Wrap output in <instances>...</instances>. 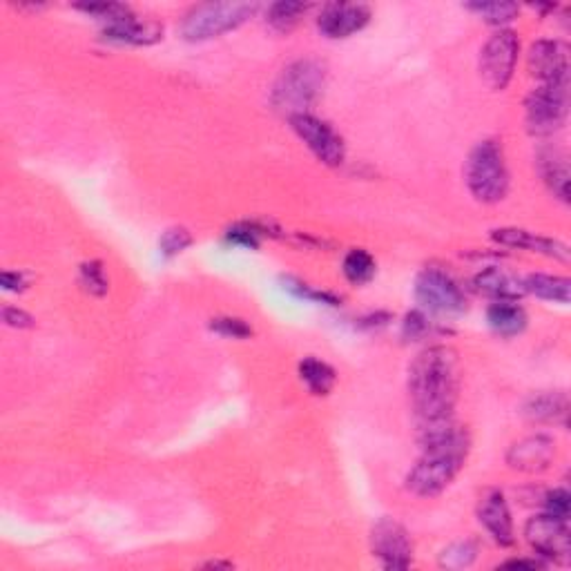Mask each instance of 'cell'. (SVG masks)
<instances>
[{"mask_svg": "<svg viewBox=\"0 0 571 571\" xmlns=\"http://www.w3.org/2000/svg\"><path fill=\"white\" fill-rule=\"evenodd\" d=\"M415 302L420 304L422 313L433 315H460L467 311V297L456 282V277L447 270L429 266L415 279Z\"/></svg>", "mask_w": 571, "mask_h": 571, "instance_id": "obj_6", "label": "cell"}, {"mask_svg": "<svg viewBox=\"0 0 571 571\" xmlns=\"http://www.w3.org/2000/svg\"><path fill=\"white\" fill-rule=\"evenodd\" d=\"M190 244H192V235L186 228H168L161 235L159 248H161V255L170 259V257L181 255Z\"/></svg>", "mask_w": 571, "mask_h": 571, "instance_id": "obj_31", "label": "cell"}, {"mask_svg": "<svg viewBox=\"0 0 571 571\" xmlns=\"http://www.w3.org/2000/svg\"><path fill=\"white\" fill-rule=\"evenodd\" d=\"M529 72L545 85H569V47L563 41L543 38L529 47Z\"/></svg>", "mask_w": 571, "mask_h": 571, "instance_id": "obj_12", "label": "cell"}, {"mask_svg": "<svg viewBox=\"0 0 571 571\" xmlns=\"http://www.w3.org/2000/svg\"><path fill=\"white\" fill-rule=\"evenodd\" d=\"M491 239L500 246L529 250V253H538V255H545L551 259L565 261V264L571 257V250L567 244H563V241L536 235V232L525 230V228H496V230H491Z\"/></svg>", "mask_w": 571, "mask_h": 571, "instance_id": "obj_15", "label": "cell"}, {"mask_svg": "<svg viewBox=\"0 0 571 571\" xmlns=\"http://www.w3.org/2000/svg\"><path fill=\"white\" fill-rule=\"evenodd\" d=\"M525 418L531 422L540 424H567V413H569V400L563 391L554 393H540L529 398L525 402Z\"/></svg>", "mask_w": 571, "mask_h": 571, "instance_id": "obj_20", "label": "cell"}, {"mask_svg": "<svg viewBox=\"0 0 571 571\" xmlns=\"http://www.w3.org/2000/svg\"><path fill=\"white\" fill-rule=\"evenodd\" d=\"M0 284H3L5 290H23L27 286L25 277L21 273H12V270H5V273L0 275Z\"/></svg>", "mask_w": 571, "mask_h": 571, "instance_id": "obj_37", "label": "cell"}, {"mask_svg": "<svg viewBox=\"0 0 571 571\" xmlns=\"http://www.w3.org/2000/svg\"><path fill=\"white\" fill-rule=\"evenodd\" d=\"M103 36L119 45H154L163 38V25L154 21H141V18L132 16L128 21L105 27Z\"/></svg>", "mask_w": 571, "mask_h": 571, "instance_id": "obj_19", "label": "cell"}, {"mask_svg": "<svg viewBox=\"0 0 571 571\" xmlns=\"http://www.w3.org/2000/svg\"><path fill=\"white\" fill-rule=\"evenodd\" d=\"M520 41L514 29H498L480 52V76L489 90L502 92L514 79Z\"/></svg>", "mask_w": 571, "mask_h": 571, "instance_id": "obj_8", "label": "cell"}, {"mask_svg": "<svg viewBox=\"0 0 571 571\" xmlns=\"http://www.w3.org/2000/svg\"><path fill=\"white\" fill-rule=\"evenodd\" d=\"M569 493L565 489H554L545 496V509L547 514L558 516V518H569Z\"/></svg>", "mask_w": 571, "mask_h": 571, "instance_id": "obj_35", "label": "cell"}, {"mask_svg": "<svg viewBox=\"0 0 571 571\" xmlns=\"http://www.w3.org/2000/svg\"><path fill=\"white\" fill-rule=\"evenodd\" d=\"M460 393V360L451 346H431L409 369V398L420 447L456 427L453 409Z\"/></svg>", "mask_w": 571, "mask_h": 571, "instance_id": "obj_1", "label": "cell"}, {"mask_svg": "<svg viewBox=\"0 0 571 571\" xmlns=\"http://www.w3.org/2000/svg\"><path fill=\"white\" fill-rule=\"evenodd\" d=\"M469 451V433L458 424L440 438L422 444V456L406 476V489L418 498L440 496L464 469Z\"/></svg>", "mask_w": 571, "mask_h": 571, "instance_id": "obj_2", "label": "cell"}, {"mask_svg": "<svg viewBox=\"0 0 571 571\" xmlns=\"http://www.w3.org/2000/svg\"><path fill=\"white\" fill-rule=\"evenodd\" d=\"M259 12L257 3H206L192 7L181 21L179 34L188 43H203L235 32Z\"/></svg>", "mask_w": 571, "mask_h": 571, "instance_id": "obj_5", "label": "cell"}, {"mask_svg": "<svg viewBox=\"0 0 571 571\" xmlns=\"http://www.w3.org/2000/svg\"><path fill=\"white\" fill-rule=\"evenodd\" d=\"M371 551L386 569H409L413 563V540L393 518H382L371 529Z\"/></svg>", "mask_w": 571, "mask_h": 571, "instance_id": "obj_11", "label": "cell"}, {"mask_svg": "<svg viewBox=\"0 0 571 571\" xmlns=\"http://www.w3.org/2000/svg\"><path fill=\"white\" fill-rule=\"evenodd\" d=\"M538 172L545 186L563 203H569V159L560 148H543L538 152Z\"/></svg>", "mask_w": 571, "mask_h": 571, "instance_id": "obj_18", "label": "cell"}, {"mask_svg": "<svg viewBox=\"0 0 571 571\" xmlns=\"http://www.w3.org/2000/svg\"><path fill=\"white\" fill-rule=\"evenodd\" d=\"M554 456H556V444L549 435H529V438H522L509 449L507 462L509 467L516 471L536 473V471H545L551 460H554Z\"/></svg>", "mask_w": 571, "mask_h": 571, "instance_id": "obj_16", "label": "cell"}, {"mask_svg": "<svg viewBox=\"0 0 571 571\" xmlns=\"http://www.w3.org/2000/svg\"><path fill=\"white\" fill-rule=\"evenodd\" d=\"M290 128L306 143L315 157L328 168H340L346 159L344 139L333 130V125L317 119L311 112L290 116Z\"/></svg>", "mask_w": 571, "mask_h": 571, "instance_id": "obj_9", "label": "cell"}, {"mask_svg": "<svg viewBox=\"0 0 571 571\" xmlns=\"http://www.w3.org/2000/svg\"><path fill=\"white\" fill-rule=\"evenodd\" d=\"M429 331H431V322L422 311H413L406 315L402 326V335L406 340H420V337H424Z\"/></svg>", "mask_w": 571, "mask_h": 571, "instance_id": "obj_34", "label": "cell"}, {"mask_svg": "<svg viewBox=\"0 0 571 571\" xmlns=\"http://www.w3.org/2000/svg\"><path fill=\"white\" fill-rule=\"evenodd\" d=\"M371 7L364 3H328L322 7V14L317 18V27L326 38L342 41V38L353 36L369 25Z\"/></svg>", "mask_w": 571, "mask_h": 571, "instance_id": "obj_13", "label": "cell"}, {"mask_svg": "<svg viewBox=\"0 0 571 571\" xmlns=\"http://www.w3.org/2000/svg\"><path fill=\"white\" fill-rule=\"evenodd\" d=\"M342 270H344V277L353 286H364L375 277L377 268H375V259L371 257V253H366V250L362 248H353L351 253L344 257Z\"/></svg>", "mask_w": 571, "mask_h": 571, "instance_id": "obj_25", "label": "cell"}, {"mask_svg": "<svg viewBox=\"0 0 571 571\" xmlns=\"http://www.w3.org/2000/svg\"><path fill=\"white\" fill-rule=\"evenodd\" d=\"M326 70L315 58H302V61L290 63L279 74L273 85V108L286 114L288 119L295 114H308V110L317 103L324 92Z\"/></svg>", "mask_w": 571, "mask_h": 571, "instance_id": "obj_3", "label": "cell"}, {"mask_svg": "<svg viewBox=\"0 0 571 571\" xmlns=\"http://www.w3.org/2000/svg\"><path fill=\"white\" fill-rule=\"evenodd\" d=\"M478 520L500 547H511L516 543L514 520H511V511L502 491L489 489L482 493L478 502Z\"/></svg>", "mask_w": 571, "mask_h": 571, "instance_id": "obj_14", "label": "cell"}, {"mask_svg": "<svg viewBox=\"0 0 571 571\" xmlns=\"http://www.w3.org/2000/svg\"><path fill=\"white\" fill-rule=\"evenodd\" d=\"M299 377H302V382L313 395H328L333 391L337 380L333 366L317 360V357H306V360L299 364Z\"/></svg>", "mask_w": 571, "mask_h": 571, "instance_id": "obj_23", "label": "cell"}, {"mask_svg": "<svg viewBox=\"0 0 571 571\" xmlns=\"http://www.w3.org/2000/svg\"><path fill=\"white\" fill-rule=\"evenodd\" d=\"M569 112V85H540L525 101V123L534 137L563 130Z\"/></svg>", "mask_w": 571, "mask_h": 571, "instance_id": "obj_7", "label": "cell"}, {"mask_svg": "<svg viewBox=\"0 0 571 571\" xmlns=\"http://www.w3.org/2000/svg\"><path fill=\"white\" fill-rule=\"evenodd\" d=\"M529 317L518 302H493L487 308V324L500 337H516L527 328Z\"/></svg>", "mask_w": 571, "mask_h": 571, "instance_id": "obj_21", "label": "cell"}, {"mask_svg": "<svg viewBox=\"0 0 571 571\" xmlns=\"http://www.w3.org/2000/svg\"><path fill=\"white\" fill-rule=\"evenodd\" d=\"M261 235H264V228H259L257 224H235L226 232V239L235 246L257 248Z\"/></svg>", "mask_w": 571, "mask_h": 571, "instance_id": "obj_33", "label": "cell"}, {"mask_svg": "<svg viewBox=\"0 0 571 571\" xmlns=\"http://www.w3.org/2000/svg\"><path fill=\"white\" fill-rule=\"evenodd\" d=\"M308 9H311V5L306 3H288V0H282V3H273L268 7L266 23L279 34H290L306 16Z\"/></svg>", "mask_w": 571, "mask_h": 571, "instance_id": "obj_24", "label": "cell"}, {"mask_svg": "<svg viewBox=\"0 0 571 571\" xmlns=\"http://www.w3.org/2000/svg\"><path fill=\"white\" fill-rule=\"evenodd\" d=\"M464 179L471 195L480 203H500L509 192V170L505 152L496 139H485L476 143L469 152L467 166H464Z\"/></svg>", "mask_w": 571, "mask_h": 571, "instance_id": "obj_4", "label": "cell"}, {"mask_svg": "<svg viewBox=\"0 0 571 571\" xmlns=\"http://www.w3.org/2000/svg\"><path fill=\"white\" fill-rule=\"evenodd\" d=\"M473 286L480 295H485L493 302H518L520 297H525V286H522V279L516 275L507 273L502 268H487L473 279Z\"/></svg>", "mask_w": 571, "mask_h": 571, "instance_id": "obj_17", "label": "cell"}, {"mask_svg": "<svg viewBox=\"0 0 571 571\" xmlns=\"http://www.w3.org/2000/svg\"><path fill=\"white\" fill-rule=\"evenodd\" d=\"M467 9L482 16V21L485 23L496 27L507 25L518 16V5L514 3H469Z\"/></svg>", "mask_w": 571, "mask_h": 571, "instance_id": "obj_27", "label": "cell"}, {"mask_svg": "<svg viewBox=\"0 0 571 571\" xmlns=\"http://www.w3.org/2000/svg\"><path fill=\"white\" fill-rule=\"evenodd\" d=\"M210 331H215L224 337H232V340H246V337L253 335V328H250L244 319H237V317L212 319Z\"/></svg>", "mask_w": 571, "mask_h": 571, "instance_id": "obj_32", "label": "cell"}, {"mask_svg": "<svg viewBox=\"0 0 571 571\" xmlns=\"http://www.w3.org/2000/svg\"><path fill=\"white\" fill-rule=\"evenodd\" d=\"M81 284L90 295L103 297L108 293V277H105L101 261H90V264L81 266Z\"/></svg>", "mask_w": 571, "mask_h": 571, "instance_id": "obj_30", "label": "cell"}, {"mask_svg": "<svg viewBox=\"0 0 571 571\" xmlns=\"http://www.w3.org/2000/svg\"><path fill=\"white\" fill-rule=\"evenodd\" d=\"M76 9H81L87 16H94L96 21L105 23V27L123 23L132 18V9L128 5H119V3H90V5H76Z\"/></svg>", "mask_w": 571, "mask_h": 571, "instance_id": "obj_28", "label": "cell"}, {"mask_svg": "<svg viewBox=\"0 0 571 571\" xmlns=\"http://www.w3.org/2000/svg\"><path fill=\"white\" fill-rule=\"evenodd\" d=\"M522 286H525V293L547 299V302L569 304L571 299V282L567 277L534 273L522 279Z\"/></svg>", "mask_w": 571, "mask_h": 571, "instance_id": "obj_22", "label": "cell"}, {"mask_svg": "<svg viewBox=\"0 0 571 571\" xmlns=\"http://www.w3.org/2000/svg\"><path fill=\"white\" fill-rule=\"evenodd\" d=\"M208 569H230L232 565L230 563H219V560H212V563L206 565Z\"/></svg>", "mask_w": 571, "mask_h": 571, "instance_id": "obj_39", "label": "cell"}, {"mask_svg": "<svg viewBox=\"0 0 571 571\" xmlns=\"http://www.w3.org/2000/svg\"><path fill=\"white\" fill-rule=\"evenodd\" d=\"M505 567H527V569H543V567H545V560H540V558H514V560H507Z\"/></svg>", "mask_w": 571, "mask_h": 571, "instance_id": "obj_38", "label": "cell"}, {"mask_svg": "<svg viewBox=\"0 0 571 571\" xmlns=\"http://www.w3.org/2000/svg\"><path fill=\"white\" fill-rule=\"evenodd\" d=\"M478 556V545L471 543V540H460V543H453L440 554V567L442 569H467L476 563Z\"/></svg>", "mask_w": 571, "mask_h": 571, "instance_id": "obj_26", "label": "cell"}, {"mask_svg": "<svg viewBox=\"0 0 571 571\" xmlns=\"http://www.w3.org/2000/svg\"><path fill=\"white\" fill-rule=\"evenodd\" d=\"M3 322L12 328H32L34 326V317L21 311V308L14 306H5L3 308Z\"/></svg>", "mask_w": 571, "mask_h": 571, "instance_id": "obj_36", "label": "cell"}, {"mask_svg": "<svg viewBox=\"0 0 571 571\" xmlns=\"http://www.w3.org/2000/svg\"><path fill=\"white\" fill-rule=\"evenodd\" d=\"M525 538L529 547L536 551L538 558L554 560V563H567L569 560V525L567 518H558L551 514H540L527 520Z\"/></svg>", "mask_w": 571, "mask_h": 571, "instance_id": "obj_10", "label": "cell"}, {"mask_svg": "<svg viewBox=\"0 0 571 571\" xmlns=\"http://www.w3.org/2000/svg\"><path fill=\"white\" fill-rule=\"evenodd\" d=\"M284 288L288 293H293L295 297H302L308 299V302H315V304H328V306H337L340 304V299L335 295L326 293V290H317L311 284H304L302 279H295V277H284Z\"/></svg>", "mask_w": 571, "mask_h": 571, "instance_id": "obj_29", "label": "cell"}]
</instances>
